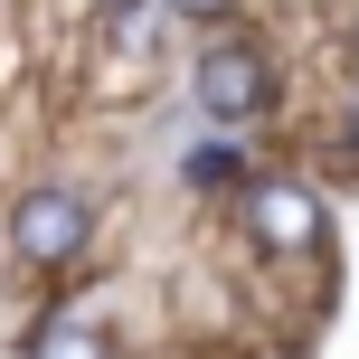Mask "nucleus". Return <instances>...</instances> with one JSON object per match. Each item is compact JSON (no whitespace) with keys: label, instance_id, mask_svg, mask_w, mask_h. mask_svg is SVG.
Segmentation results:
<instances>
[{"label":"nucleus","instance_id":"6","mask_svg":"<svg viewBox=\"0 0 359 359\" xmlns=\"http://www.w3.org/2000/svg\"><path fill=\"white\" fill-rule=\"evenodd\" d=\"M170 10H180V19H227L236 0H170Z\"/></svg>","mask_w":359,"mask_h":359},{"label":"nucleus","instance_id":"5","mask_svg":"<svg viewBox=\"0 0 359 359\" xmlns=\"http://www.w3.org/2000/svg\"><path fill=\"white\" fill-rule=\"evenodd\" d=\"M189 180H198V189H227L236 161H227V151H189Z\"/></svg>","mask_w":359,"mask_h":359},{"label":"nucleus","instance_id":"3","mask_svg":"<svg viewBox=\"0 0 359 359\" xmlns=\"http://www.w3.org/2000/svg\"><path fill=\"white\" fill-rule=\"evenodd\" d=\"M246 227L265 236L274 255H322L331 217H322V198H312L303 180H255V189H246Z\"/></svg>","mask_w":359,"mask_h":359},{"label":"nucleus","instance_id":"7","mask_svg":"<svg viewBox=\"0 0 359 359\" xmlns=\"http://www.w3.org/2000/svg\"><path fill=\"white\" fill-rule=\"evenodd\" d=\"M350 57H359V19H350Z\"/></svg>","mask_w":359,"mask_h":359},{"label":"nucleus","instance_id":"1","mask_svg":"<svg viewBox=\"0 0 359 359\" xmlns=\"http://www.w3.org/2000/svg\"><path fill=\"white\" fill-rule=\"evenodd\" d=\"M86 246H95V208H86V189L38 180V189L10 198V255H19L29 274H67Z\"/></svg>","mask_w":359,"mask_h":359},{"label":"nucleus","instance_id":"2","mask_svg":"<svg viewBox=\"0 0 359 359\" xmlns=\"http://www.w3.org/2000/svg\"><path fill=\"white\" fill-rule=\"evenodd\" d=\"M189 95H198L208 123H255V114L274 104V67H265V48H246V38H217V48L198 57Z\"/></svg>","mask_w":359,"mask_h":359},{"label":"nucleus","instance_id":"4","mask_svg":"<svg viewBox=\"0 0 359 359\" xmlns=\"http://www.w3.org/2000/svg\"><path fill=\"white\" fill-rule=\"evenodd\" d=\"M29 359H114V341H104L95 312H48V322L29 331Z\"/></svg>","mask_w":359,"mask_h":359},{"label":"nucleus","instance_id":"8","mask_svg":"<svg viewBox=\"0 0 359 359\" xmlns=\"http://www.w3.org/2000/svg\"><path fill=\"white\" fill-rule=\"evenodd\" d=\"M350 142H359V104H350Z\"/></svg>","mask_w":359,"mask_h":359}]
</instances>
